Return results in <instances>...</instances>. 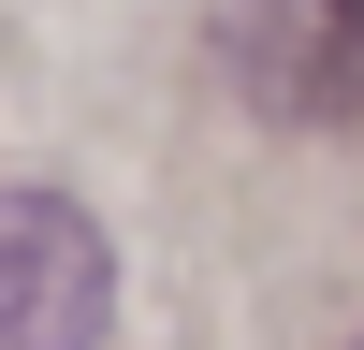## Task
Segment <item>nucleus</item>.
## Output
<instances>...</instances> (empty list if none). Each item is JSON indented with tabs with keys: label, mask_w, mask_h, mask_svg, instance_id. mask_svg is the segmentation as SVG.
Segmentation results:
<instances>
[{
	"label": "nucleus",
	"mask_w": 364,
	"mask_h": 350,
	"mask_svg": "<svg viewBox=\"0 0 364 350\" xmlns=\"http://www.w3.org/2000/svg\"><path fill=\"white\" fill-rule=\"evenodd\" d=\"M233 44H248V88L277 117H350L364 102V0H262Z\"/></svg>",
	"instance_id": "obj_2"
},
{
	"label": "nucleus",
	"mask_w": 364,
	"mask_h": 350,
	"mask_svg": "<svg viewBox=\"0 0 364 350\" xmlns=\"http://www.w3.org/2000/svg\"><path fill=\"white\" fill-rule=\"evenodd\" d=\"M117 248L73 190H0V350H102Z\"/></svg>",
	"instance_id": "obj_1"
}]
</instances>
